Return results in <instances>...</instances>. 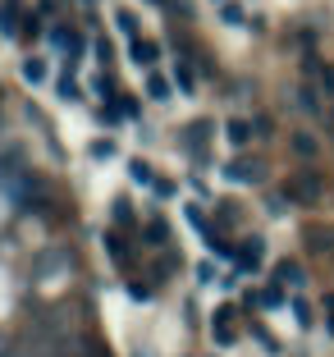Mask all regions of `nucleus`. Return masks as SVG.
<instances>
[{
  "mask_svg": "<svg viewBox=\"0 0 334 357\" xmlns=\"http://www.w3.org/2000/svg\"><path fill=\"white\" fill-rule=\"evenodd\" d=\"M289 192L293 202H303V206H316L321 202V192H325V183H321V174H312V169H303V174H293L289 178Z\"/></svg>",
  "mask_w": 334,
  "mask_h": 357,
  "instance_id": "nucleus-1",
  "label": "nucleus"
},
{
  "mask_svg": "<svg viewBox=\"0 0 334 357\" xmlns=\"http://www.w3.org/2000/svg\"><path fill=\"white\" fill-rule=\"evenodd\" d=\"M225 174H229L234 183H261V178H266V165H257V160H229V165H225Z\"/></svg>",
  "mask_w": 334,
  "mask_h": 357,
  "instance_id": "nucleus-2",
  "label": "nucleus"
},
{
  "mask_svg": "<svg viewBox=\"0 0 334 357\" xmlns=\"http://www.w3.org/2000/svg\"><path fill=\"white\" fill-rule=\"evenodd\" d=\"M261 257H266V238H243V248H238V271H257L261 266Z\"/></svg>",
  "mask_w": 334,
  "mask_h": 357,
  "instance_id": "nucleus-3",
  "label": "nucleus"
},
{
  "mask_svg": "<svg viewBox=\"0 0 334 357\" xmlns=\"http://www.w3.org/2000/svg\"><path fill=\"white\" fill-rule=\"evenodd\" d=\"M275 284H280V289H303V266H293V261H280L275 266Z\"/></svg>",
  "mask_w": 334,
  "mask_h": 357,
  "instance_id": "nucleus-4",
  "label": "nucleus"
},
{
  "mask_svg": "<svg viewBox=\"0 0 334 357\" xmlns=\"http://www.w3.org/2000/svg\"><path fill=\"white\" fill-rule=\"evenodd\" d=\"M128 55H133V64H151V60L160 55V46H156V42H137V37H133V46H128Z\"/></svg>",
  "mask_w": 334,
  "mask_h": 357,
  "instance_id": "nucleus-5",
  "label": "nucleus"
},
{
  "mask_svg": "<svg viewBox=\"0 0 334 357\" xmlns=\"http://www.w3.org/2000/svg\"><path fill=\"white\" fill-rule=\"evenodd\" d=\"M293 101L303 105L307 115H325V105H321V101H316V92H312V87H293Z\"/></svg>",
  "mask_w": 334,
  "mask_h": 357,
  "instance_id": "nucleus-6",
  "label": "nucleus"
},
{
  "mask_svg": "<svg viewBox=\"0 0 334 357\" xmlns=\"http://www.w3.org/2000/svg\"><path fill=\"white\" fill-rule=\"evenodd\" d=\"M252 128H257V124H248V119H229V128H225V133H229V142H234V147H248Z\"/></svg>",
  "mask_w": 334,
  "mask_h": 357,
  "instance_id": "nucleus-7",
  "label": "nucleus"
},
{
  "mask_svg": "<svg viewBox=\"0 0 334 357\" xmlns=\"http://www.w3.org/2000/svg\"><path fill=\"white\" fill-rule=\"evenodd\" d=\"M312 252H334V229H307Z\"/></svg>",
  "mask_w": 334,
  "mask_h": 357,
  "instance_id": "nucleus-8",
  "label": "nucleus"
},
{
  "mask_svg": "<svg viewBox=\"0 0 334 357\" xmlns=\"http://www.w3.org/2000/svg\"><path fill=\"white\" fill-rule=\"evenodd\" d=\"M293 151H298L303 160H312L316 156V137L312 133H293Z\"/></svg>",
  "mask_w": 334,
  "mask_h": 357,
  "instance_id": "nucleus-9",
  "label": "nucleus"
},
{
  "mask_svg": "<svg viewBox=\"0 0 334 357\" xmlns=\"http://www.w3.org/2000/svg\"><path fill=\"white\" fill-rule=\"evenodd\" d=\"M23 78H28V83H42V78H46V64L37 60V55H32V60H23Z\"/></svg>",
  "mask_w": 334,
  "mask_h": 357,
  "instance_id": "nucleus-10",
  "label": "nucleus"
},
{
  "mask_svg": "<svg viewBox=\"0 0 334 357\" xmlns=\"http://www.w3.org/2000/svg\"><path fill=\"white\" fill-rule=\"evenodd\" d=\"M128 174H133V183H156V178H151V165H146V160H133V165H128Z\"/></svg>",
  "mask_w": 334,
  "mask_h": 357,
  "instance_id": "nucleus-11",
  "label": "nucleus"
},
{
  "mask_svg": "<svg viewBox=\"0 0 334 357\" xmlns=\"http://www.w3.org/2000/svg\"><path fill=\"white\" fill-rule=\"evenodd\" d=\"M206 133H211V124H206V119H197V124L188 128V147L197 151V147H202V137H206Z\"/></svg>",
  "mask_w": 334,
  "mask_h": 357,
  "instance_id": "nucleus-12",
  "label": "nucleus"
},
{
  "mask_svg": "<svg viewBox=\"0 0 334 357\" xmlns=\"http://www.w3.org/2000/svg\"><path fill=\"white\" fill-rule=\"evenodd\" d=\"M146 92L156 96V101H165V96H169V83H165V78H156V74H151V78H146Z\"/></svg>",
  "mask_w": 334,
  "mask_h": 357,
  "instance_id": "nucleus-13",
  "label": "nucleus"
},
{
  "mask_svg": "<svg viewBox=\"0 0 334 357\" xmlns=\"http://www.w3.org/2000/svg\"><path fill=\"white\" fill-rule=\"evenodd\" d=\"M0 32H5V37H19V32H14V10L10 5H0Z\"/></svg>",
  "mask_w": 334,
  "mask_h": 357,
  "instance_id": "nucleus-14",
  "label": "nucleus"
},
{
  "mask_svg": "<svg viewBox=\"0 0 334 357\" xmlns=\"http://www.w3.org/2000/svg\"><path fill=\"white\" fill-rule=\"evenodd\" d=\"M293 316H298V326H312V307L303 298H293Z\"/></svg>",
  "mask_w": 334,
  "mask_h": 357,
  "instance_id": "nucleus-15",
  "label": "nucleus"
},
{
  "mask_svg": "<svg viewBox=\"0 0 334 357\" xmlns=\"http://www.w3.org/2000/svg\"><path fill=\"white\" fill-rule=\"evenodd\" d=\"M174 78H179L183 92H192V69H188V64H174Z\"/></svg>",
  "mask_w": 334,
  "mask_h": 357,
  "instance_id": "nucleus-16",
  "label": "nucleus"
},
{
  "mask_svg": "<svg viewBox=\"0 0 334 357\" xmlns=\"http://www.w3.org/2000/svg\"><path fill=\"white\" fill-rule=\"evenodd\" d=\"M92 156L96 160H110V156H115V142H92Z\"/></svg>",
  "mask_w": 334,
  "mask_h": 357,
  "instance_id": "nucleus-17",
  "label": "nucleus"
},
{
  "mask_svg": "<svg viewBox=\"0 0 334 357\" xmlns=\"http://www.w3.org/2000/svg\"><path fill=\"white\" fill-rule=\"evenodd\" d=\"M220 220H225V225H234V220H238V211H234V202H220Z\"/></svg>",
  "mask_w": 334,
  "mask_h": 357,
  "instance_id": "nucleus-18",
  "label": "nucleus"
},
{
  "mask_svg": "<svg viewBox=\"0 0 334 357\" xmlns=\"http://www.w3.org/2000/svg\"><path fill=\"white\" fill-rule=\"evenodd\" d=\"M146 238H151V243H160V238H165V225H160V220H151V225H146Z\"/></svg>",
  "mask_w": 334,
  "mask_h": 357,
  "instance_id": "nucleus-19",
  "label": "nucleus"
},
{
  "mask_svg": "<svg viewBox=\"0 0 334 357\" xmlns=\"http://www.w3.org/2000/svg\"><path fill=\"white\" fill-rule=\"evenodd\" d=\"M60 96H64V101H73V96H78V87H73V78H60Z\"/></svg>",
  "mask_w": 334,
  "mask_h": 357,
  "instance_id": "nucleus-20",
  "label": "nucleus"
},
{
  "mask_svg": "<svg viewBox=\"0 0 334 357\" xmlns=\"http://www.w3.org/2000/svg\"><path fill=\"white\" fill-rule=\"evenodd\" d=\"M37 32H42V23H37V19H23V37H28V42L37 37Z\"/></svg>",
  "mask_w": 334,
  "mask_h": 357,
  "instance_id": "nucleus-21",
  "label": "nucleus"
},
{
  "mask_svg": "<svg viewBox=\"0 0 334 357\" xmlns=\"http://www.w3.org/2000/svg\"><path fill=\"white\" fill-rule=\"evenodd\" d=\"M321 87H325V92H334V69H330V64L321 69Z\"/></svg>",
  "mask_w": 334,
  "mask_h": 357,
  "instance_id": "nucleus-22",
  "label": "nucleus"
},
{
  "mask_svg": "<svg viewBox=\"0 0 334 357\" xmlns=\"http://www.w3.org/2000/svg\"><path fill=\"white\" fill-rule=\"evenodd\" d=\"M146 5H160V0H146Z\"/></svg>",
  "mask_w": 334,
  "mask_h": 357,
  "instance_id": "nucleus-23",
  "label": "nucleus"
}]
</instances>
